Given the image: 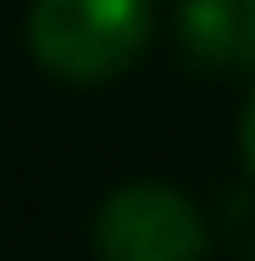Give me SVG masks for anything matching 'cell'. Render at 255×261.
Returning <instances> with one entry per match:
<instances>
[{"label": "cell", "instance_id": "1", "mask_svg": "<svg viewBox=\"0 0 255 261\" xmlns=\"http://www.w3.org/2000/svg\"><path fill=\"white\" fill-rule=\"evenodd\" d=\"M145 0H39L28 11V45L55 78L100 84L145 50Z\"/></svg>", "mask_w": 255, "mask_h": 261}, {"label": "cell", "instance_id": "2", "mask_svg": "<svg viewBox=\"0 0 255 261\" xmlns=\"http://www.w3.org/2000/svg\"><path fill=\"white\" fill-rule=\"evenodd\" d=\"M95 250L111 261H189L205 250V228L178 189L128 184L95 217Z\"/></svg>", "mask_w": 255, "mask_h": 261}, {"label": "cell", "instance_id": "3", "mask_svg": "<svg viewBox=\"0 0 255 261\" xmlns=\"http://www.w3.org/2000/svg\"><path fill=\"white\" fill-rule=\"evenodd\" d=\"M178 34L200 67H255V0H189Z\"/></svg>", "mask_w": 255, "mask_h": 261}, {"label": "cell", "instance_id": "4", "mask_svg": "<svg viewBox=\"0 0 255 261\" xmlns=\"http://www.w3.org/2000/svg\"><path fill=\"white\" fill-rule=\"evenodd\" d=\"M244 161L255 172V95H250V111H244Z\"/></svg>", "mask_w": 255, "mask_h": 261}]
</instances>
